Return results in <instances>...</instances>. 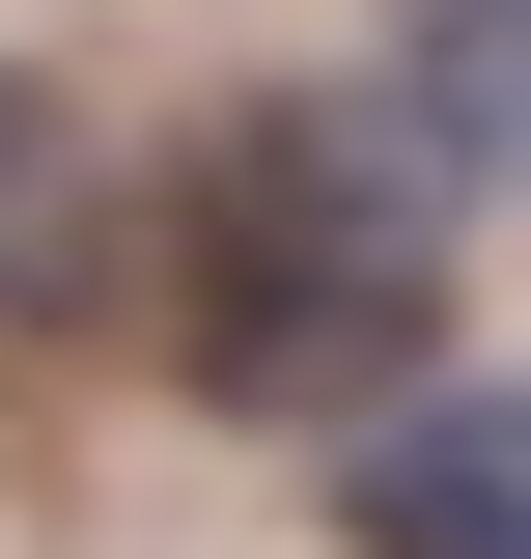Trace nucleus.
Returning <instances> with one entry per match:
<instances>
[{
    "label": "nucleus",
    "instance_id": "3",
    "mask_svg": "<svg viewBox=\"0 0 531 559\" xmlns=\"http://www.w3.org/2000/svg\"><path fill=\"white\" fill-rule=\"evenodd\" d=\"M308 503H335V559H531V448L475 392H392L364 448H308Z\"/></svg>",
    "mask_w": 531,
    "mask_h": 559
},
{
    "label": "nucleus",
    "instance_id": "4",
    "mask_svg": "<svg viewBox=\"0 0 531 559\" xmlns=\"http://www.w3.org/2000/svg\"><path fill=\"white\" fill-rule=\"evenodd\" d=\"M364 84L475 224H531V0H364Z\"/></svg>",
    "mask_w": 531,
    "mask_h": 559
},
{
    "label": "nucleus",
    "instance_id": "1",
    "mask_svg": "<svg viewBox=\"0 0 531 559\" xmlns=\"http://www.w3.org/2000/svg\"><path fill=\"white\" fill-rule=\"evenodd\" d=\"M140 364L224 448H364L392 392L475 364V197L392 140V84H224V112L140 140Z\"/></svg>",
    "mask_w": 531,
    "mask_h": 559
},
{
    "label": "nucleus",
    "instance_id": "2",
    "mask_svg": "<svg viewBox=\"0 0 531 559\" xmlns=\"http://www.w3.org/2000/svg\"><path fill=\"white\" fill-rule=\"evenodd\" d=\"M84 308H140V140L0 57V336H84Z\"/></svg>",
    "mask_w": 531,
    "mask_h": 559
},
{
    "label": "nucleus",
    "instance_id": "5",
    "mask_svg": "<svg viewBox=\"0 0 531 559\" xmlns=\"http://www.w3.org/2000/svg\"><path fill=\"white\" fill-rule=\"evenodd\" d=\"M448 392H475V419H504V448H531V336H504V364H448Z\"/></svg>",
    "mask_w": 531,
    "mask_h": 559
}]
</instances>
